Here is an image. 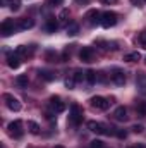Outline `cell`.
<instances>
[{"label":"cell","mask_w":146,"mask_h":148,"mask_svg":"<svg viewBox=\"0 0 146 148\" xmlns=\"http://www.w3.org/2000/svg\"><path fill=\"white\" fill-rule=\"evenodd\" d=\"M100 24L103 26V28H112V26H115L117 24V14L115 12H112V10H105L103 14H102V17H100Z\"/></svg>","instance_id":"3957f363"},{"label":"cell","mask_w":146,"mask_h":148,"mask_svg":"<svg viewBox=\"0 0 146 148\" xmlns=\"http://www.w3.org/2000/svg\"><path fill=\"white\" fill-rule=\"evenodd\" d=\"M48 107H50V110L53 112V114H60V112L65 110V103L59 97H52L50 102H48Z\"/></svg>","instance_id":"52a82bcc"},{"label":"cell","mask_w":146,"mask_h":148,"mask_svg":"<svg viewBox=\"0 0 146 148\" xmlns=\"http://www.w3.org/2000/svg\"><path fill=\"white\" fill-rule=\"evenodd\" d=\"M113 117H115V121H119V122H126V121L129 119L127 109H126V107H117L115 112H113Z\"/></svg>","instance_id":"4fadbf2b"},{"label":"cell","mask_w":146,"mask_h":148,"mask_svg":"<svg viewBox=\"0 0 146 148\" xmlns=\"http://www.w3.org/2000/svg\"><path fill=\"white\" fill-rule=\"evenodd\" d=\"M40 77H43L46 81H52V79H55V74L50 73V71H40Z\"/></svg>","instance_id":"d4e9b609"},{"label":"cell","mask_w":146,"mask_h":148,"mask_svg":"<svg viewBox=\"0 0 146 148\" xmlns=\"http://www.w3.org/2000/svg\"><path fill=\"white\" fill-rule=\"evenodd\" d=\"M136 112L139 117H146V102H138L136 103Z\"/></svg>","instance_id":"7402d4cb"},{"label":"cell","mask_w":146,"mask_h":148,"mask_svg":"<svg viewBox=\"0 0 146 148\" xmlns=\"http://www.w3.org/2000/svg\"><path fill=\"white\" fill-rule=\"evenodd\" d=\"M16 83H17L21 88H26V86H28V83H29L28 74H21V76H17V77H16Z\"/></svg>","instance_id":"ffe728a7"},{"label":"cell","mask_w":146,"mask_h":148,"mask_svg":"<svg viewBox=\"0 0 146 148\" xmlns=\"http://www.w3.org/2000/svg\"><path fill=\"white\" fill-rule=\"evenodd\" d=\"M145 64H146V59H145Z\"/></svg>","instance_id":"74e56055"},{"label":"cell","mask_w":146,"mask_h":148,"mask_svg":"<svg viewBox=\"0 0 146 148\" xmlns=\"http://www.w3.org/2000/svg\"><path fill=\"white\" fill-rule=\"evenodd\" d=\"M88 129L93 131V133H96V134H110V133L115 134V131H117V129L108 127V126H105L102 122H96V121H88Z\"/></svg>","instance_id":"6da1fadb"},{"label":"cell","mask_w":146,"mask_h":148,"mask_svg":"<svg viewBox=\"0 0 146 148\" xmlns=\"http://www.w3.org/2000/svg\"><path fill=\"white\" fill-rule=\"evenodd\" d=\"M77 33H79V26H77L76 23H71V24L67 26V35H69V36H76Z\"/></svg>","instance_id":"cb8c5ba5"},{"label":"cell","mask_w":146,"mask_h":148,"mask_svg":"<svg viewBox=\"0 0 146 148\" xmlns=\"http://www.w3.org/2000/svg\"><path fill=\"white\" fill-rule=\"evenodd\" d=\"M131 148H143V147H131Z\"/></svg>","instance_id":"d590c367"},{"label":"cell","mask_w":146,"mask_h":148,"mask_svg":"<svg viewBox=\"0 0 146 148\" xmlns=\"http://www.w3.org/2000/svg\"><path fill=\"white\" fill-rule=\"evenodd\" d=\"M3 3L10 9V10H19L21 9V0H3Z\"/></svg>","instance_id":"d6986e66"},{"label":"cell","mask_w":146,"mask_h":148,"mask_svg":"<svg viewBox=\"0 0 146 148\" xmlns=\"http://www.w3.org/2000/svg\"><path fill=\"white\" fill-rule=\"evenodd\" d=\"M74 79H76V83H79V81H83V79H86V73H81V71H76V73H74Z\"/></svg>","instance_id":"4316f807"},{"label":"cell","mask_w":146,"mask_h":148,"mask_svg":"<svg viewBox=\"0 0 146 148\" xmlns=\"http://www.w3.org/2000/svg\"><path fill=\"white\" fill-rule=\"evenodd\" d=\"M79 59H81L83 62H86V64L93 62V60H95V50H93L91 47H83L81 52H79Z\"/></svg>","instance_id":"30bf717a"},{"label":"cell","mask_w":146,"mask_h":148,"mask_svg":"<svg viewBox=\"0 0 146 148\" xmlns=\"http://www.w3.org/2000/svg\"><path fill=\"white\" fill-rule=\"evenodd\" d=\"M89 105L93 107V109H96V110H107L110 105V102L107 98H103V97H93L91 100H89Z\"/></svg>","instance_id":"8992f818"},{"label":"cell","mask_w":146,"mask_h":148,"mask_svg":"<svg viewBox=\"0 0 146 148\" xmlns=\"http://www.w3.org/2000/svg\"><path fill=\"white\" fill-rule=\"evenodd\" d=\"M3 102H5L7 109H10L12 112L21 110V102H19V100H17L14 95H10V93H5V95H3Z\"/></svg>","instance_id":"277c9868"},{"label":"cell","mask_w":146,"mask_h":148,"mask_svg":"<svg viewBox=\"0 0 146 148\" xmlns=\"http://www.w3.org/2000/svg\"><path fill=\"white\" fill-rule=\"evenodd\" d=\"M141 2H143V3H145V2H146V0H141Z\"/></svg>","instance_id":"8d00e7d4"},{"label":"cell","mask_w":146,"mask_h":148,"mask_svg":"<svg viewBox=\"0 0 146 148\" xmlns=\"http://www.w3.org/2000/svg\"><path fill=\"white\" fill-rule=\"evenodd\" d=\"M131 2H132V3H138V5H139V3H143L141 0H131Z\"/></svg>","instance_id":"836d02e7"},{"label":"cell","mask_w":146,"mask_h":148,"mask_svg":"<svg viewBox=\"0 0 146 148\" xmlns=\"http://www.w3.org/2000/svg\"><path fill=\"white\" fill-rule=\"evenodd\" d=\"M96 79H98V76H96L95 71H91V69H89V71H86V81H88L89 84H95V83H96Z\"/></svg>","instance_id":"603a6c76"},{"label":"cell","mask_w":146,"mask_h":148,"mask_svg":"<svg viewBox=\"0 0 146 148\" xmlns=\"http://www.w3.org/2000/svg\"><path fill=\"white\" fill-rule=\"evenodd\" d=\"M23 121H12L10 124H9V134L12 136V138H21L23 136Z\"/></svg>","instance_id":"5b68a950"},{"label":"cell","mask_w":146,"mask_h":148,"mask_svg":"<svg viewBox=\"0 0 146 148\" xmlns=\"http://www.w3.org/2000/svg\"><path fill=\"white\" fill-rule=\"evenodd\" d=\"M45 29H46L48 33H55V31L59 29V21H55L53 17H50V19H46V24H45Z\"/></svg>","instance_id":"2e32d148"},{"label":"cell","mask_w":146,"mask_h":148,"mask_svg":"<svg viewBox=\"0 0 146 148\" xmlns=\"http://www.w3.org/2000/svg\"><path fill=\"white\" fill-rule=\"evenodd\" d=\"M69 17H71V12H69V9H62L60 12H59V24H67L69 26Z\"/></svg>","instance_id":"9a60e30c"},{"label":"cell","mask_w":146,"mask_h":148,"mask_svg":"<svg viewBox=\"0 0 146 148\" xmlns=\"http://www.w3.org/2000/svg\"><path fill=\"white\" fill-rule=\"evenodd\" d=\"M33 26H35V19H31V17H23V19H19V23H17V29H21V31L31 29Z\"/></svg>","instance_id":"7c38bea8"},{"label":"cell","mask_w":146,"mask_h":148,"mask_svg":"<svg viewBox=\"0 0 146 148\" xmlns=\"http://www.w3.org/2000/svg\"><path fill=\"white\" fill-rule=\"evenodd\" d=\"M136 84H138V88H139L141 93H146V74H143V73L138 74V77H136Z\"/></svg>","instance_id":"e0dca14e"},{"label":"cell","mask_w":146,"mask_h":148,"mask_svg":"<svg viewBox=\"0 0 146 148\" xmlns=\"http://www.w3.org/2000/svg\"><path fill=\"white\" fill-rule=\"evenodd\" d=\"M28 131H29L31 134H40V126H38V122L28 121Z\"/></svg>","instance_id":"44dd1931"},{"label":"cell","mask_w":146,"mask_h":148,"mask_svg":"<svg viewBox=\"0 0 146 148\" xmlns=\"http://www.w3.org/2000/svg\"><path fill=\"white\" fill-rule=\"evenodd\" d=\"M69 122L72 126H79L83 122V109L77 105V103H72L71 105V112H69Z\"/></svg>","instance_id":"7a4b0ae2"},{"label":"cell","mask_w":146,"mask_h":148,"mask_svg":"<svg viewBox=\"0 0 146 148\" xmlns=\"http://www.w3.org/2000/svg\"><path fill=\"white\" fill-rule=\"evenodd\" d=\"M16 53H17L19 57H21V55H28V48L21 45V47H17V48H16Z\"/></svg>","instance_id":"83f0119b"},{"label":"cell","mask_w":146,"mask_h":148,"mask_svg":"<svg viewBox=\"0 0 146 148\" xmlns=\"http://www.w3.org/2000/svg\"><path fill=\"white\" fill-rule=\"evenodd\" d=\"M16 29H17V24H14V21H10V19H5L0 26V33L3 36H10Z\"/></svg>","instance_id":"9c48e42d"},{"label":"cell","mask_w":146,"mask_h":148,"mask_svg":"<svg viewBox=\"0 0 146 148\" xmlns=\"http://www.w3.org/2000/svg\"><path fill=\"white\" fill-rule=\"evenodd\" d=\"M141 59V53L139 52H131V53H126L124 55V60L126 62H138Z\"/></svg>","instance_id":"ac0fdd59"},{"label":"cell","mask_w":146,"mask_h":148,"mask_svg":"<svg viewBox=\"0 0 146 148\" xmlns=\"http://www.w3.org/2000/svg\"><path fill=\"white\" fill-rule=\"evenodd\" d=\"M74 84H76V79H74V76H71V77H67V79H65V86H67L69 90H72Z\"/></svg>","instance_id":"f1b7e54d"},{"label":"cell","mask_w":146,"mask_h":148,"mask_svg":"<svg viewBox=\"0 0 146 148\" xmlns=\"http://www.w3.org/2000/svg\"><path fill=\"white\" fill-rule=\"evenodd\" d=\"M55 148H64V147H62V145H57V147H55Z\"/></svg>","instance_id":"e575fe53"},{"label":"cell","mask_w":146,"mask_h":148,"mask_svg":"<svg viewBox=\"0 0 146 148\" xmlns=\"http://www.w3.org/2000/svg\"><path fill=\"white\" fill-rule=\"evenodd\" d=\"M64 0H48V5H62Z\"/></svg>","instance_id":"d6a6232c"},{"label":"cell","mask_w":146,"mask_h":148,"mask_svg":"<svg viewBox=\"0 0 146 148\" xmlns=\"http://www.w3.org/2000/svg\"><path fill=\"white\" fill-rule=\"evenodd\" d=\"M7 64L10 69H17L21 66V57L16 52H10V53H7Z\"/></svg>","instance_id":"8fae6325"},{"label":"cell","mask_w":146,"mask_h":148,"mask_svg":"<svg viewBox=\"0 0 146 148\" xmlns=\"http://www.w3.org/2000/svg\"><path fill=\"white\" fill-rule=\"evenodd\" d=\"M89 148H105V143H103L102 140H93V141L89 143Z\"/></svg>","instance_id":"484cf974"},{"label":"cell","mask_w":146,"mask_h":148,"mask_svg":"<svg viewBox=\"0 0 146 148\" xmlns=\"http://www.w3.org/2000/svg\"><path fill=\"white\" fill-rule=\"evenodd\" d=\"M139 43H141L143 48H146V31H143V33L139 35Z\"/></svg>","instance_id":"f546056e"},{"label":"cell","mask_w":146,"mask_h":148,"mask_svg":"<svg viewBox=\"0 0 146 148\" xmlns=\"http://www.w3.org/2000/svg\"><path fill=\"white\" fill-rule=\"evenodd\" d=\"M100 17H102V14L96 10V9H91V10H88V14H86V19H88V24H96L98 21H100Z\"/></svg>","instance_id":"5bb4252c"},{"label":"cell","mask_w":146,"mask_h":148,"mask_svg":"<svg viewBox=\"0 0 146 148\" xmlns=\"http://www.w3.org/2000/svg\"><path fill=\"white\" fill-rule=\"evenodd\" d=\"M110 79L113 81V84L122 86V84H126V73L122 69H112L110 71Z\"/></svg>","instance_id":"ba28073f"},{"label":"cell","mask_w":146,"mask_h":148,"mask_svg":"<svg viewBox=\"0 0 146 148\" xmlns=\"http://www.w3.org/2000/svg\"><path fill=\"white\" fill-rule=\"evenodd\" d=\"M143 129H145V127H143L141 124H136V126H132V131H134V133H143Z\"/></svg>","instance_id":"4dcf8cb0"},{"label":"cell","mask_w":146,"mask_h":148,"mask_svg":"<svg viewBox=\"0 0 146 148\" xmlns=\"http://www.w3.org/2000/svg\"><path fill=\"white\" fill-rule=\"evenodd\" d=\"M115 134H117L119 138H126V136H127V133H126V131H122V129H117V131H115Z\"/></svg>","instance_id":"1f68e13d"}]
</instances>
